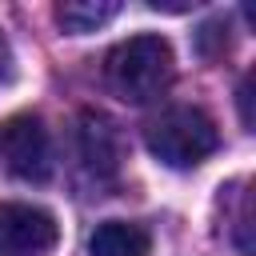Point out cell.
<instances>
[{"mask_svg": "<svg viewBox=\"0 0 256 256\" xmlns=\"http://www.w3.org/2000/svg\"><path fill=\"white\" fill-rule=\"evenodd\" d=\"M104 80L108 88L128 100V104H148L156 100L168 80H172V44L164 36H128L124 44H116L104 60Z\"/></svg>", "mask_w": 256, "mask_h": 256, "instance_id": "cell-1", "label": "cell"}, {"mask_svg": "<svg viewBox=\"0 0 256 256\" xmlns=\"http://www.w3.org/2000/svg\"><path fill=\"white\" fill-rule=\"evenodd\" d=\"M216 148H220V132L204 108L176 104L148 124V152L168 168H196Z\"/></svg>", "mask_w": 256, "mask_h": 256, "instance_id": "cell-2", "label": "cell"}, {"mask_svg": "<svg viewBox=\"0 0 256 256\" xmlns=\"http://www.w3.org/2000/svg\"><path fill=\"white\" fill-rule=\"evenodd\" d=\"M0 168L28 184H40L52 176V140L40 116L20 112L0 124Z\"/></svg>", "mask_w": 256, "mask_h": 256, "instance_id": "cell-3", "label": "cell"}, {"mask_svg": "<svg viewBox=\"0 0 256 256\" xmlns=\"http://www.w3.org/2000/svg\"><path fill=\"white\" fill-rule=\"evenodd\" d=\"M60 244V224L40 204H0V256H48Z\"/></svg>", "mask_w": 256, "mask_h": 256, "instance_id": "cell-4", "label": "cell"}, {"mask_svg": "<svg viewBox=\"0 0 256 256\" xmlns=\"http://www.w3.org/2000/svg\"><path fill=\"white\" fill-rule=\"evenodd\" d=\"M76 156H80V168L92 180H112L120 172V160H124L120 128L104 112H80V120H76Z\"/></svg>", "mask_w": 256, "mask_h": 256, "instance_id": "cell-5", "label": "cell"}, {"mask_svg": "<svg viewBox=\"0 0 256 256\" xmlns=\"http://www.w3.org/2000/svg\"><path fill=\"white\" fill-rule=\"evenodd\" d=\"M148 252H152V236L144 224L132 220H104L88 240V256H148Z\"/></svg>", "mask_w": 256, "mask_h": 256, "instance_id": "cell-6", "label": "cell"}, {"mask_svg": "<svg viewBox=\"0 0 256 256\" xmlns=\"http://www.w3.org/2000/svg\"><path fill=\"white\" fill-rule=\"evenodd\" d=\"M116 12H120L116 0H68L56 8V20L64 24V32L84 36V32H96L100 24H108Z\"/></svg>", "mask_w": 256, "mask_h": 256, "instance_id": "cell-7", "label": "cell"}, {"mask_svg": "<svg viewBox=\"0 0 256 256\" xmlns=\"http://www.w3.org/2000/svg\"><path fill=\"white\" fill-rule=\"evenodd\" d=\"M12 76V48H8V40H4V32H0V84Z\"/></svg>", "mask_w": 256, "mask_h": 256, "instance_id": "cell-8", "label": "cell"}]
</instances>
